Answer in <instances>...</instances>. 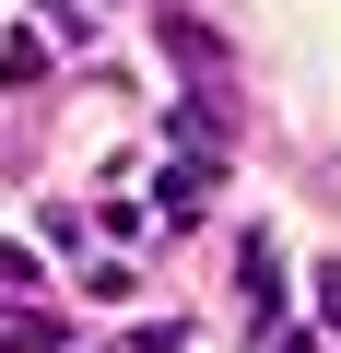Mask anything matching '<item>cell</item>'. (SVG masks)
<instances>
[{"label": "cell", "instance_id": "obj_1", "mask_svg": "<svg viewBox=\"0 0 341 353\" xmlns=\"http://www.w3.org/2000/svg\"><path fill=\"white\" fill-rule=\"evenodd\" d=\"M271 306H282V271H271V236H247V318L271 330Z\"/></svg>", "mask_w": 341, "mask_h": 353}, {"label": "cell", "instance_id": "obj_2", "mask_svg": "<svg viewBox=\"0 0 341 353\" xmlns=\"http://www.w3.org/2000/svg\"><path fill=\"white\" fill-rule=\"evenodd\" d=\"M0 353H59V330H48V318H12V330H0Z\"/></svg>", "mask_w": 341, "mask_h": 353}, {"label": "cell", "instance_id": "obj_3", "mask_svg": "<svg viewBox=\"0 0 341 353\" xmlns=\"http://www.w3.org/2000/svg\"><path fill=\"white\" fill-rule=\"evenodd\" d=\"M318 318L341 330V259H318Z\"/></svg>", "mask_w": 341, "mask_h": 353}, {"label": "cell", "instance_id": "obj_4", "mask_svg": "<svg viewBox=\"0 0 341 353\" xmlns=\"http://www.w3.org/2000/svg\"><path fill=\"white\" fill-rule=\"evenodd\" d=\"M0 283H36V259H24V248H12V236H0Z\"/></svg>", "mask_w": 341, "mask_h": 353}]
</instances>
